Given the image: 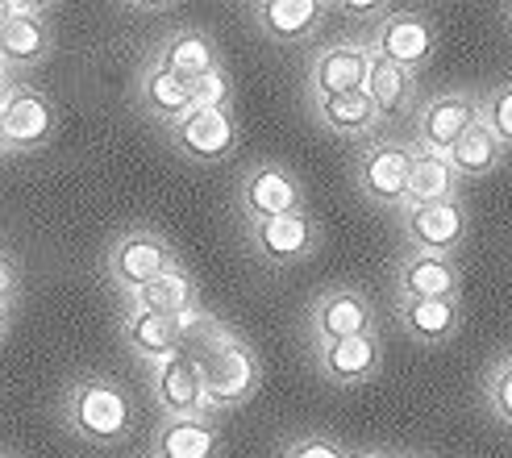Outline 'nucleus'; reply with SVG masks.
<instances>
[{"label": "nucleus", "mask_w": 512, "mask_h": 458, "mask_svg": "<svg viewBox=\"0 0 512 458\" xmlns=\"http://www.w3.org/2000/svg\"><path fill=\"white\" fill-rule=\"evenodd\" d=\"M184 350L200 363L204 392H209V417L242 409V404H250V396L259 392V384H263L259 354H254L246 346V338L234 334L225 321H217L213 313H204L200 304L192 309L188 346Z\"/></svg>", "instance_id": "f257e3e1"}, {"label": "nucleus", "mask_w": 512, "mask_h": 458, "mask_svg": "<svg viewBox=\"0 0 512 458\" xmlns=\"http://www.w3.org/2000/svg\"><path fill=\"white\" fill-rule=\"evenodd\" d=\"M59 417L67 425V434L80 438L92 450H117L134 434L130 392H125L113 375H100V371L71 379L63 392V404H59Z\"/></svg>", "instance_id": "f03ea898"}, {"label": "nucleus", "mask_w": 512, "mask_h": 458, "mask_svg": "<svg viewBox=\"0 0 512 458\" xmlns=\"http://www.w3.org/2000/svg\"><path fill=\"white\" fill-rule=\"evenodd\" d=\"M171 267H179L175 246L159 229H146V225H134V229H125V234H117L105 254V275H109L113 292H121V300L138 296L142 288L155 284V279H163Z\"/></svg>", "instance_id": "7ed1b4c3"}, {"label": "nucleus", "mask_w": 512, "mask_h": 458, "mask_svg": "<svg viewBox=\"0 0 512 458\" xmlns=\"http://www.w3.org/2000/svg\"><path fill=\"white\" fill-rule=\"evenodd\" d=\"M413 159H417V142H396V138H379L358 155L354 180L371 205L379 209H404L408 205V184H413Z\"/></svg>", "instance_id": "20e7f679"}, {"label": "nucleus", "mask_w": 512, "mask_h": 458, "mask_svg": "<svg viewBox=\"0 0 512 458\" xmlns=\"http://www.w3.org/2000/svg\"><path fill=\"white\" fill-rule=\"evenodd\" d=\"M0 113H5L9 155H38L59 138V113L50 105V96L25 80H17L0 96Z\"/></svg>", "instance_id": "39448f33"}, {"label": "nucleus", "mask_w": 512, "mask_h": 458, "mask_svg": "<svg viewBox=\"0 0 512 458\" xmlns=\"http://www.w3.org/2000/svg\"><path fill=\"white\" fill-rule=\"evenodd\" d=\"M379 334V313L367 292L358 288H325L309 304V338L313 346L325 342H346V338H367Z\"/></svg>", "instance_id": "423d86ee"}, {"label": "nucleus", "mask_w": 512, "mask_h": 458, "mask_svg": "<svg viewBox=\"0 0 512 458\" xmlns=\"http://www.w3.org/2000/svg\"><path fill=\"white\" fill-rule=\"evenodd\" d=\"M238 209L246 217V225L267 221V217H284V213H300L304 209V184L300 175L284 163H254L242 184H238Z\"/></svg>", "instance_id": "0eeeda50"}, {"label": "nucleus", "mask_w": 512, "mask_h": 458, "mask_svg": "<svg viewBox=\"0 0 512 458\" xmlns=\"http://www.w3.org/2000/svg\"><path fill=\"white\" fill-rule=\"evenodd\" d=\"M238 138L242 130H238L234 109H192L167 130L171 150L188 163H221L234 155Z\"/></svg>", "instance_id": "6e6552de"}, {"label": "nucleus", "mask_w": 512, "mask_h": 458, "mask_svg": "<svg viewBox=\"0 0 512 458\" xmlns=\"http://www.w3.org/2000/svg\"><path fill=\"white\" fill-rule=\"evenodd\" d=\"M246 242L263 263L292 267V263H304L317 254L321 225L309 209H300V213H284V217H267V221L246 225Z\"/></svg>", "instance_id": "1a4fd4ad"}, {"label": "nucleus", "mask_w": 512, "mask_h": 458, "mask_svg": "<svg viewBox=\"0 0 512 458\" xmlns=\"http://www.w3.org/2000/svg\"><path fill=\"white\" fill-rule=\"evenodd\" d=\"M471 217L463 200H442V205H404L400 209V234L408 250L417 254H450L467 242Z\"/></svg>", "instance_id": "9d476101"}, {"label": "nucleus", "mask_w": 512, "mask_h": 458, "mask_svg": "<svg viewBox=\"0 0 512 458\" xmlns=\"http://www.w3.org/2000/svg\"><path fill=\"white\" fill-rule=\"evenodd\" d=\"M433 46H438V25L421 9H392L371 34V55L392 59L408 71H421L433 55Z\"/></svg>", "instance_id": "9b49d317"}, {"label": "nucleus", "mask_w": 512, "mask_h": 458, "mask_svg": "<svg viewBox=\"0 0 512 458\" xmlns=\"http://www.w3.org/2000/svg\"><path fill=\"white\" fill-rule=\"evenodd\" d=\"M479 121H483V96L442 92V96L425 100V105L417 109V138L413 142L421 150H438V155H446V150Z\"/></svg>", "instance_id": "f8f14e48"}, {"label": "nucleus", "mask_w": 512, "mask_h": 458, "mask_svg": "<svg viewBox=\"0 0 512 458\" xmlns=\"http://www.w3.org/2000/svg\"><path fill=\"white\" fill-rule=\"evenodd\" d=\"M371 75V42H334L321 46L309 63V100L363 92Z\"/></svg>", "instance_id": "ddd939ff"}, {"label": "nucleus", "mask_w": 512, "mask_h": 458, "mask_svg": "<svg viewBox=\"0 0 512 458\" xmlns=\"http://www.w3.org/2000/svg\"><path fill=\"white\" fill-rule=\"evenodd\" d=\"M150 396H155L163 417H204L209 413V392H204V375L192 354H175V359L150 367Z\"/></svg>", "instance_id": "4468645a"}, {"label": "nucleus", "mask_w": 512, "mask_h": 458, "mask_svg": "<svg viewBox=\"0 0 512 458\" xmlns=\"http://www.w3.org/2000/svg\"><path fill=\"white\" fill-rule=\"evenodd\" d=\"M188 325L192 313L184 317H163V313H121V342L130 346L134 359L159 367L188 346Z\"/></svg>", "instance_id": "2eb2a0df"}, {"label": "nucleus", "mask_w": 512, "mask_h": 458, "mask_svg": "<svg viewBox=\"0 0 512 458\" xmlns=\"http://www.w3.org/2000/svg\"><path fill=\"white\" fill-rule=\"evenodd\" d=\"M463 271L450 254H417L408 250L396 263V300H458Z\"/></svg>", "instance_id": "dca6fc26"}, {"label": "nucleus", "mask_w": 512, "mask_h": 458, "mask_svg": "<svg viewBox=\"0 0 512 458\" xmlns=\"http://www.w3.org/2000/svg\"><path fill=\"white\" fill-rule=\"evenodd\" d=\"M313 363H317L321 379H329L334 388H358V384H371V379L379 375V367H383V346H379V334L313 346Z\"/></svg>", "instance_id": "f3484780"}, {"label": "nucleus", "mask_w": 512, "mask_h": 458, "mask_svg": "<svg viewBox=\"0 0 512 458\" xmlns=\"http://www.w3.org/2000/svg\"><path fill=\"white\" fill-rule=\"evenodd\" d=\"M325 13H334V9L321 5V0H259V5H250L259 34L275 46H300L317 38Z\"/></svg>", "instance_id": "a211bd4d"}, {"label": "nucleus", "mask_w": 512, "mask_h": 458, "mask_svg": "<svg viewBox=\"0 0 512 458\" xmlns=\"http://www.w3.org/2000/svg\"><path fill=\"white\" fill-rule=\"evenodd\" d=\"M150 458H221V425L217 417H159Z\"/></svg>", "instance_id": "6ab92c4d"}, {"label": "nucleus", "mask_w": 512, "mask_h": 458, "mask_svg": "<svg viewBox=\"0 0 512 458\" xmlns=\"http://www.w3.org/2000/svg\"><path fill=\"white\" fill-rule=\"evenodd\" d=\"M155 63L167 67L171 75H179L184 84H196V80H204L209 71L225 67L221 55H217V42L204 34V30H196V25L171 30V34L155 46Z\"/></svg>", "instance_id": "aec40b11"}, {"label": "nucleus", "mask_w": 512, "mask_h": 458, "mask_svg": "<svg viewBox=\"0 0 512 458\" xmlns=\"http://www.w3.org/2000/svg\"><path fill=\"white\" fill-rule=\"evenodd\" d=\"M396 321L408 342L446 346L463 329V300H396Z\"/></svg>", "instance_id": "412c9836"}, {"label": "nucleus", "mask_w": 512, "mask_h": 458, "mask_svg": "<svg viewBox=\"0 0 512 458\" xmlns=\"http://www.w3.org/2000/svg\"><path fill=\"white\" fill-rule=\"evenodd\" d=\"M138 105H142L146 117L163 121L171 130L179 117H188L196 109V100H192V84H184L179 75H171L167 67H159L155 59H150L138 71Z\"/></svg>", "instance_id": "4be33fe9"}, {"label": "nucleus", "mask_w": 512, "mask_h": 458, "mask_svg": "<svg viewBox=\"0 0 512 458\" xmlns=\"http://www.w3.org/2000/svg\"><path fill=\"white\" fill-rule=\"evenodd\" d=\"M50 50H55V30H50L46 13L5 17V25H0V59L9 63L13 75L38 67Z\"/></svg>", "instance_id": "5701e85b"}, {"label": "nucleus", "mask_w": 512, "mask_h": 458, "mask_svg": "<svg viewBox=\"0 0 512 458\" xmlns=\"http://www.w3.org/2000/svg\"><path fill=\"white\" fill-rule=\"evenodd\" d=\"M200 304V296H196V279H192V271L179 263V267H171L163 279H155L150 288H142L138 296H130V300H121V313H163V317H184V313H192Z\"/></svg>", "instance_id": "b1692460"}, {"label": "nucleus", "mask_w": 512, "mask_h": 458, "mask_svg": "<svg viewBox=\"0 0 512 458\" xmlns=\"http://www.w3.org/2000/svg\"><path fill=\"white\" fill-rule=\"evenodd\" d=\"M367 96L379 109L383 121H396L404 113H413L417 105V71H408L392 59L371 55V75H367Z\"/></svg>", "instance_id": "393cba45"}, {"label": "nucleus", "mask_w": 512, "mask_h": 458, "mask_svg": "<svg viewBox=\"0 0 512 458\" xmlns=\"http://www.w3.org/2000/svg\"><path fill=\"white\" fill-rule=\"evenodd\" d=\"M313 113L325 125L329 134H342V138H371L379 130V109L371 105L367 88L363 92H342V96H325L313 100Z\"/></svg>", "instance_id": "a878e982"}, {"label": "nucleus", "mask_w": 512, "mask_h": 458, "mask_svg": "<svg viewBox=\"0 0 512 458\" xmlns=\"http://www.w3.org/2000/svg\"><path fill=\"white\" fill-rule=\"evenodd\" d=\"M504 155H508V150L500 146V138L483 121L471 125V130L446 150V159H450V167L458 171V180H463V184L467 180H488L492 171H500Z\"/></svg>", "instance_id": "bb28decb"}, {"label": "nucleus", "mask_w": 512, "mask_h": 458, "mask_svg": "<svg viewBox=\"0 0 512 458\" xmlns=\"http://www.w3.org/2000/svg\"><path fill=\"white\" fill-rule=\"evenodd\" d=\"M458 171L450 167L446 155L438 150H421L417 146V159H413V184H408V205H442V200H458Z\"/></svg>", "instance_id": "cd10ccee"}, {"label": "nucleus", "mask_w": 512, "mask_h": 458, "mask_svg": "<svg viewBox=\"0 0 512 458\" xmlns=\"http://www.w3.org/2000/svg\"><path fill=\"white\" fill-rule=\"evenodd\" d=\"M483 400H488L492 417L512 429V354L488 371V379H483Z\"/></svg>", "instance_id": "c85d7f7f"}, {"label": "nucleus", "mask_w": 512, "mask_h": 458, "mask_svg": "<svg viewBox=\"0 0 512 458\" xmlns=\"http://www.w3.org/2000/svg\"><path fill=\"white\" fill-rule=\"evenodd\" d=\"M483 125L500 138L504 150H512V80L496 84L488 96H483Z\"/></svg>", "instance_id": "c756f323"}, {"label": "nucleus", "mask_w": 512, "mask_h": 458, "mask_svg": "<svg viewBox=\"0 0 512 458\" xmlns=\"http://www.w3.org/2000/svg\"><path fill=\"white\" fill-rule=\"evenodd\" d=\"M229 96H234V80H229V71H225V67L209 71L204 80L192 84L196 109H229Z\"/></svg>", "instance_id": "7c9ffc66"}, {"label": "nucleus", "mask_w": 512, "mask_h": 458, "mask_svg": "<svg viewBox=\"0 0 512 458\" xmlns=\"http://www.w3.org/2000/svg\"><path fill=\"white\" fill-rule=\"evenodd\" d=\"M279 458H354V454L342 442L325 438V434H300V438H292L284 446V454H279Z\"/></svg>", "instance_id": "2f4dec72"}, {"label": "nucleus", "mask_w": 512, "mask_h": 458, "mask_svg": "<svg viewBox=\"0 0 512 458\" xmlns=\"http://www.w3.org/2000/svg\"><path fill=\"white\" fill-rule=\"evenodd\" d=\"M17 296H21V271H17V263L9 259V254L0 250V309L13 313Z\"/></svg>", "instance_id": "473e14b6"}, {"label": "nucleus", "mask_w": 512, "mask_h": 458, "mask_svg": "<svg viewBox=\"0 0 512 458\" xmlns=\"http://www.w3.org/2000/svg\"><path fill=\"white\" fill-rule=\"evenodd\" d=\"M334 9L346 17H379V21L392 13V5H383V0H371V5H363V0H338Z\"/></svg>", "instance_id": "72a5a7b5"}, {"label": "nucleus", "mask_w": 512, "mask_h": 458, "mask_svg": "<svg viewBox=\"0 0 512 458\" xmlns=\"http://www.w3.org/2000/svg\"><path fill=\"white\" fill-rule=\"evenodd\" d=\"M13 84H17V75L9 71V63H5V59H0V96H5Z\"/></svg>", "instance_id": "f704fd0d"}, {"label": "nucleus", "mask_w": 512, "mask_h": 458, "mask_svg": "<svg viewBox=\"0 0 512 458\" xmlns=\"http://www.w3.org/2000/svg\"><path fill=\"white\" fill-rule=\"evenodd\" d=\"M9 155V138H5V113H0V159Z\"/></svg>", "instance_id": "c9c22d12"}, {"label": "nucleus", "mask_w": 512, "mask_h": 458, "mask_svg": "<svg viewBox=\"0 0 512 458\" xmlns=\"http://www.w3.org/2000/svg\"><path fill=\"white\" fill-rule=\"evenodd\" d=\"M9 317H13V313H5V309H0V342L9 338Z\"/></svg>", "instance_id": "e433bc0d"}, {"label": "nucleus", "mask_w": 512, "mask_h": 458, "mask_svg": "<svg viewBox=\"0 0 512 458\" xmlns=\"http://www.w3.org/2000/svg\"><path fill=\"white\" fill-rule=\"evenodd\" d=\"M354 458H396V454H388V450H363V454H354Z\"/></svg>", "instance_id": "4c0bfd02"}, {"label": "nucleus", "mask_w": 512, "mask_h": 458, "mask_svg": "<svg viewBox=\"0 0 512 458\" xmlns=\"http://www.w3.org/2000/svg\"><path fill=\"white\" fill-rule=\"evenodd\" d=\"M0 458H21V454H13V450H0Z\"/></svg>", "instance_id": "58836bf2"}, {"label": "nucleus", "mask_w": 512, "mask_h": 458, "mask_svg": "<svg viewBox=\"0 0 512 458\" xmlns=\"http://www.w3.org/2000/svg\"><path fill=\"white\" fill-rule=\"evenodd\" d=\"M504 13H508V25H512V5H508V9H504Z\"/></svg>", "instance_id": "ea45409f"}]
</instances>
